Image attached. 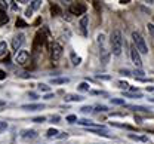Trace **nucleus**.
<instances>
[{"instance_id": "nucleus-19", "label": "nucleus", "mask_w": 154, "mask_h": 144, "mask_svg": "<svg viewBox=\"0 0 154 144\" xmlns=\"http://www.w3.org/2000/svg\"><path fill=\"white\" fill-rule=\"evenodd\" d=\"M94 108H95L94 111H96V113H105V111H108V107L104 105V104H98V105H95Z\"/></svg>"}, {"instance_id": "nucleus-43", "label": "nucleus", "mask_w": 154, "mask_h": 144, "mask_svg": "<svg viewBox=\"0 0 154 144\" xmlns=\"http://www.w3.org/2000/svg\"><path fill=\"white\" fill-rule=\"evenodd\" d=\"M147 91L148 92H154V86H147Z\"/></svg>"}, {"instance_id": "nucleus-23", "label": "nucleus", "mask_w": 154, "mask_h": 144, "mask_svg": "<svg viewBox=\"0 0 154 144\" xmlns=\"http://www.w3.org/2000/svg\"><path fill=\"white\" fill-rule=\"evenodd\" d=\"M6 52H8V45H6V42H0V57L6 55Z\"/></svg>"}, {"instance_id": "nucleus-46", "label": "nucleus", "mask_w": 154, "mask_h": 144, "mask_svg": "<svg viewBox=\"0 0 154 144\" xmlns=\"http://www.w3.org/2000/svg\"><path fill=\"white\" fill-rule=\"evenodd\" d=\"M148 101H151V103H154V98H148Z\"/></svg>"}, {"instance_id": "nucleus-35", "label": "nucleus", "mask_w": 154, "mask_h": 144, "mask_svg": "<svg viewBox=\"0 0 154 144\" xmlns=\"http://www.w3.org/2000/svg\"><path fill=\"white\" fill-rule=\"evenodd\" d=\"M31 14H33V9L28 8V9L25 11V17H27V18H31Z\"/></svg>"}, {"instance_id": "nucleus-34", "label": "nucleus", "mask_w": 154, "mask_h": 144, "mask_svg": "<svg viewBox=\"0 0 154 144\" xmlns=\"http://www.w3.org/2000/svg\"><path fill=\"white\" fill-rule=\"evenodd\" d=\"M57 138H58V140H62V138H68V134H67V132H59Z\"/></svg>"}, {"instance_id": "nucleus-41", "label": "nucleus", "mask_w": 154, "mask_h": 144, "mask_svg": "<svg viewBox=\"0 0 154 144\" xmlns=\"http://www.w3.org/2000/svg\"><path fill=\"white\" fill-rule=\"evenodd\" d=\"M30 97H31V100H37V94H34V92H30Z\"/></svg>"}, {"instance_id": "nucleus-38", "label": "nucleus", "mask_w": 154, "mask_h": 144, "mask_svg": "<svg viewBox=\"0 0 154 144\" xmlns=\"http://www.w3.org/2000/svg\"><path fill=\"white\" fill-rule=\"evenodd\" d=\"M147 27H148V30H150V33H151V36H153V34H154V25L151 24V22H150Z\"/></svg>"}, {"instance_id": "nucleus-18", "label": "nucleus", "mask_w": 154, "mask_h": 144, "mask_svg": "<svg viewBox=\"0 0 154 144\" xmlns=\"http://www.w3.org/2000/svg\"><path fill=\"white\" fill-rule=\"evenodd\" d=\"M58 134H59V131H58L57 128H51V129H48L46 137H49V138H57Z\"/></svg>"}, {"instance_id": "nucleus-12", "label": "nucleus", "mask_w": 154, "mask_h": 144, "mask_svg": "<svg viewBox=\"0 0 154 144\" xmlns=\"http://www.w3.org/2000/svg\"><path fill=\"white\" fill-rule=\"evenodd\" d=\"M110 55H111V52H108L107 51V48H104V49H99V58H101V62L105 65V64H108L110 61Z\"/></svg>"}, {"instance_id": "nucleus-22", "label": "nucleus", "mask_w": 154, "mask_h": 144, "mask_svg": "<svg viewBox=\"0 0 154 144\" xmlns=\"http://www.w3.org/2000/svg\"><path fill=\"white\" fill-rule=\"evenodd\" d=\"M129 108H132V110H135V111H148L150 108H147V107H144V105H129Z\"/></svg>"}, {"instance_id": "nucleus-45", "label": "nucleus", "mask_w": 154, "mask_h": 144, "mask_svg": "<svg viewBox=\"0 0 154 144\" xmlns=\"http://www.w3.org/2000/svg\"><path fill=\"white\" fill-rule=\"evenodd\" d=\"M120 73H123V74H129V73H131V71H129V70H126V68H125V70H120Z\"/></svg>"}, {"instance_id": "nucleus-15", "label": "nucleus", "mask_w": 154, "mask_h": 144, "mask_svg": "<svg viewBox=\"0 0 154 144\" xmlns=\"http://www.w3.org/2000/svg\"><path fill=\"white\" fill-rule=\"evenodd\" d=\"M77 91H80V92H91V85L88 82H82L77 85Z\"/></svg>"}, {"instance_id": "nucleus-16", "label": "nucleus", "mask_w": 154, "mask_h": 144, "mask_svg": "<svg viewBox=\"0 0 154 144\" xmlns=\"http://www.w3.org/2000/svg\"><path fill=\"white\" fill-rule=\"evenodd\" d=\"M123 97H128V98H132V100H139V98H142V94L141 92H123Z\"/></svg>"}, {"instance_id": "nucleus-14", "label": "nucleus", "mask_w": 154, "mask_h": 144, "mask_svg": "<svg viewBox=\"0 0 154 144\" xmlns=\"http://www.w3.org/2000/svg\"><path fill=\"white\" fill-rule=\"evenodd\" d=\"M105 34L104 33H99L98 36H96V43H98V46H99V49H104L105 48Z\"/></svg>"}, {"instance_id": "nucleus-9", "label": "nucleus", "mask_w": 154, "mask_h": 144, "mask_svg": "<svg viewBox=\"0 0 154 144\" xmlns=\"http://www.w3.org/2000/svg\"><path fill=\"white\" fill-rule=\"evenodd\" d=\"M37 137H38V134H37V131H34V129H24V131L21 132V138L25 140V141L34 140V138H37Z\"/></svg>"}, {"instance_id": "nucleus-25", "label": "nucleus", "mask_w": 154, "mask_h": 144, "mask_svg": "<svg viewBox=\"0 0 154 144\" xmlns=\"http://www.w3.org/2000/svg\"><path fill=\"white\" fill-rule=\"evenodd\" d=\"M80 111H82V113H85V114H88V113L94 111V107H92V105H83V107L80 108Z\"/></svg>"}, {"instance_id": "nucleus-11", "label": "nucleus", "mask_w": 154, "mask_h": 144, "mask_svg": "<svg viewBox=\"0 0 154 144\" xmlns=\"http://www.w3.org/2000/svg\"><path fill=\"white\" fill-rule=\"evenodd\" d=\"M21 108L25 111H36V110H43L45 105L43 104H22Z\"/></svg>"}, {"instance_id": "nucleus-6", "label": "nucleus", "mask_w": 154, "mask_h": 144, "mask_svg": "<svg viewBox=\"0 0 154 144\" xmlns=\"http://www.w3.org/2000/svg\"><path fill=\"white\" fill-rule=\"evenodd\" d=\"M61 55H62V46L59 43H57V42H54L52 48H51V60L52 61H58L61 58Z\"/></svg>"}, {"instance_id": "nucleus-27", "label": "nucleus", "mask_w": 154, "mask_h": 144, "mask_svg": "<svg viewBox=\"0 0 154 144\" xmlns=\"http://www.w3.org/2000/svg\"><path fill=\"white\" fill-rule=\"evenodd\" d=\"M117 85H119V88H120V89H123V91L131 88V85H129V83H128V82H123V80H120V82L117 83Z\"/></svg>"}, {"instance_id": "nucleus-21", "label": "nucleus", "mask_w": 154, "mask_h": 144, "mask_svg": "<svg viewBox=\"0 0 154 144\" xmlns=\"http://www.w3.org/2000/svg\"><path fill=\"white\" fill-rule=\"evenodd\" d=\"M38 91H42V92H46V94H49L51 92V86L49 85H46V83H38Z\"/></svg>"}, {"instance_id": "nucleus-40", "label": "nucleus", "mask_w": 154, "mask_h": 144, "mask_svg": "<svg viewBox=\"0 0 154 144\" xmlns=\"http://www.w3.org/2000/svg\"><path fill=\"white\" fill-rule=\"evenodd\" d=\"M5 77H6V73H5L3 70H0V80H3Z\"/></svg>"}, {"instance_id": "nucleus-10", "label": "nucleus", "mask_w": 154, "mask_h": 144, "mask_svg": "<svg viewBox=\"0 0 154 144\" xmlns=\"http://www.w3.org/2000/svg\"><path fill=\"white\" fill-rule=\"evenodd\" d=\"M65 103H79V101H83L85 97L83 95H79V94H67L64 97Z\"/></svg>"}, {"instance_id": "nucleus-13", "label": "nucleus", "mask_w": 154, "mask_h": 144, "mask_svg": "<svg viewBox=\"0 0 154 144\" xmlns=\"http://www.w3.org/2000/svg\"><path fill=\"white\" fill-rule=\"evenodd\" d=\"M70 60H71V64H73L74 67H77V65H80V64H82V58H80L79 55H76V52H74V51H71V52H70Z\"/></svg>"}, {"instance_id": "nucleus-39", "label": "nucleus", "mask_w": 154, "mask_h": 144, "mask_svg": "<svg viewBox=\"0 0 154 144\" xmlns=\"http://www.w3.org/2000/svg\"><path fill=\"white\" fill-rule=\"evenodd\" d=\"M54 97H55V95H54V94H51V92H49V94H46V95H45V100H52V98H54Z\"/></svg>"}, {"instance_id": "nucleus-4", "label": "nucleus", "mask_w": 154, "mask_h": 144, "mask_svg": "<svg viewBox=\"0 0 154 144\" xmlns=\"http://www.w3.org/2000/svg\"><path fill=\"white\" fill-rule=\"evenodd\" d=\"M28 58H30V54H28V51H25V49H19L18 52L15 54V57H14L15 62L19 64V65H24L25 62L28 61Z\"/></svg>"}, {"instance_id": "nucleus-31", "label": "nucleus", "mask_w": 154, "mask_h": 144, "mask_svg": "<svg viewBox=\"0 0 154 144\" xmlns=\"http://www.w3.org/2000/svg\"><path fill=\"white\" fill-rule=\"evenodd\" d=\"M79 119H77V116H74V114H70V116H67V122H70V124H74V122H77Z\"/></svg>"}, {"instance_id": "nucleus-3", "label": "nucleus", "mask_w": 154, "mask_h": 144, "mask_svg": "<svg viewBox=\"0 0 154 144\" xmlns=\"http://www.w3.org/2000/svg\"><path fill=\"white\" fill-rule=\"evenodd\" d=\"M131 60H132V62H134V65L138 68V70H141L142 68V60H141V54L138 52V49L135 48V46H132L131 48Z\"/></svg>"}, {"instance_id": "nucleus-29", "label": "nucleus", "mask_w": 154, "mask_h": 144, "mask_svg": "<svg viewBox=\"0 0 154 144\" xmlns=\"http://www.w3.org/2000/svg\"><path fill=\"white\" fill-rule=\"evenodd\" d=\"M40 5H42V2H38V0H34V2H31V5H30V8L33 9V11H36L40 8Z\"/></svg>"}, {"instance_id": "nucleus-20", "label": "nucleus", "mask_w": 154, "mask_h": 144, "mask_svg": "<svg viewBox=\"0 0 154 144\" xmlns=\"http://www.w3.org/2000/svg\"><path fill=\"white\" fill-rule=\"evenodd\" d=\"M8 21H9V17L6 15V12H5V11H2V9H0V25H5Z\"/></svg>"}, {"instance_id": "nucleus-7", "label": "nucleus", "mask_w": 154, "mask_h": 144, "mask_svg": "<svg viewBox=\"0 0 154 144\" xmlns=\"http://www.w3.org/2000/svg\"><path fill=\"white\" fill-rule=\"evenodd\" d=\"M24 42H25V36H24L22 33H19V34H17V36H14L12 43H11V45H12V49L18 52L19 49H21V46L24 45Z\"/></svg>"}, {"instance_id": "nucleus-26", "label": "nucleus", "mask_w": 154, "mask_h": 144, "mask_svg": "<svg viewBox=\"0 0 154 144\" xmlns=\"http://www.w3.org/2000/svg\"><path fill=\"white\" fill-rule=\"evenodd\" d=\"M128 138L134 141H142V135H135V134H128Z\"/></svg>"}, {"instance_id": "nucleus-37", "label": "nucleus", "mask_w": 154, "mask_h": 144, "mask_svg": "<svg viewBox=\"0 0 154 144\" xmlns=\"http://www.w3.org/2000/svg\"><path fill=\"white\" fill-rule=\"evenodd\" d=\"M8 6H9V5H8L6 2H0V9H2V11H3V9H8Z\"/></svg>"}, {"instance_id": "nucleus-24", "label": "nucleus", "mask_w": 154, "mask_h": 144, "mask_svg": "<svg viewBox=\"0 0 154 144\" xmlns=\"http://www.w3.org/2000/svg\"><path fill=\"white\" fill-rule=\"evenodd\" d=\"M110 103L116 104V105H125V100L123 98H110Z\"/></svg>"}, {"instance_id": "nucleus-28", "label": "nucleus", "mask_w": 154, "mask_h": 144, "mask_svg": "<svg viewBox=\"0 0 154 144\" xmlns=\"http://www.w3.org/2000/svg\"><path fill=\"white\" fill-rule=\"evenodd\" d=\"M134 74H135V77H136V79H144V76H145V73H144L142 70H135Z\"/></svg>"}, {"instance_id": "nucleus-30", "label": "nucleus", "mask_w": 154, "mask_h": 144, "mask_svg": "<svg viewBox=\"0 0 154 144\" xmlns=\"http://www.w3.org/2000/svg\"><path fill=\"white\" fill-rule=\"evenodd\" d=\"M46 121V117L45 116H37V117H33V122H36V124H43Z\"/></svg>"}, {"instance_id": "nucleus-17", "label": "nucleus", "mask_w": 154, "mask_h": 144, "mask_svg": "<svg viewBox=\"0 0 154 144\" xmlns=\"http://www.w3.org/2000/svg\"><path fill=\"white\" fill-rule=\"evenodd\" d=\"M70 82V79L68 77H58V79H52L51 83L52 85H65V83Z\"/></svg>"}, {"instance_id": "nucleus-44", "label": "nucleus", "mask_w": 154, "mask_h": 144, "mask_svg": "<svg viewBox=\"0 0 154 144\" xmlns=\"http://www.w3.org/2000/svg\"><path fill=\"white\" fill-rule=\"evenodd\" d=\"M5 105H6V101H5V100H0V108L5 107Z\"/></svg>"}, {"instance_id": "nucleus-2", "label": "nucleus", "mask_w": 154, "mask_h": 144, "mask_svg": "<svg viewBox=\"0 0 154 144\" xmlns=\"http://www.w3.org/2000/svg\"><path fill=\"white\" fill-rule=\"evenodd\" d=\"M132 40H134L135 48L138 49L139 54L148 55V45H147L145 39L142 37V34H141L139 31H132Z\"/></svg>"}, {"instance_id": "nucleus-32", "label": "nucleus", "mask_w": 154, "mask_h": 144, "mask_svg": "<svg viewBox=\"0 0 154 144\" xmlns=\"http://www.w3.org/2000/svg\"><path fill=\"white\" fill-rule=\"evenodd\" d=\"M8 129V122H3V121H0V134L3 132V131H6Z\"/></svg>"}, {"instance_id": "nucleus-5", "label": "nucleus", "mask_w": 154, "mask_h": 144, "mask_svg": "<svg viewBox=\"0 0 154 144\" xmlns=\"http://www.w3.org/2000/svg\"><path fill=\"white\" fill-rule=\"evenodd\" d=\"M88 24H89V17L88 15H83L80 21H79V30H80V34L83 37H88L89 36V31H88Z\"/></svg>"}, {"instance_id": "nucleus-8", "label": "nucleus", "mask_w": 154, "mask_h": 144, "mask_svg": "<svg viewBox=\"0 0 154 144\" xmlns=\"http://www.w3.org/2000/svg\"><path fill=\"white\" fill-rule=\"evenodd\" d=\"M68 11H70V14H73V15H85L86 6H85V5H80V3H77V5H70Z\"/></svg>"}, {"instance_id": "nucleus-42", "label": "nucleus", "mask_w": 154, "mask_h": 144, "mask_svg": "<svg viewBox=\"0 0 154 144\" xmlns=\"http://www.w3.org/2000/svg\"><path fill=\"white\" fill-rule=\"evenodd\" d=\"M18 24L19 25H22V27H25V22H24V21H21V20L17 21V25H18Z\"/></svg>"}, {"instance_id": "nucleus-33", "label": "nucleus", "mask_w": 154, "mask_h": 144, "mask_svg": "<svg viewBox=\"0 0 154 144\" xmlns=\"http://www.w3.org/2000/svg\"><path fill=\"white\" fill-rule=\"evenodd\" d=\"M51 121H52V124H58V122L61 121V116H58V114H54V116L51 117Z\"/></svg>"}, {"instance_id": "nucleus-36", "label": "nucleus", "mask_w": 154, "mask_h": 144, "mask_svg": "<svg viewBox=\"0 0 154 144\" xmlns=\"http://www.w3.org/2000/svg\"><path fill=\"white\" fill-rule=\"evenodd\" d=\"M96 79H102V80H111V76H96Z\"/></svg>"}, {"instance_id": "nucleus-1", "label": "nucleus", "mask_w": 154, "mask_h": 144, "mask_svg": "<svg viewBox=\"0 0 154 144\" xmlns=\"http://www.w3.org/2000/svg\"><path fill=\"white\" fill-rule=\"evenodd\" d=\"M110 48H111V54L114 57H120L122 51H123V34L119 28H116L110 34Z\"/></svg>"}]
</instances>
